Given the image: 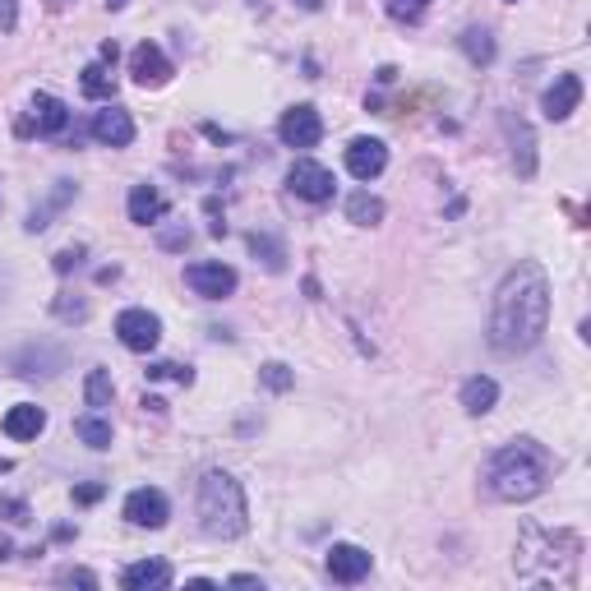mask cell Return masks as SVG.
Masks as SVG:
<instances>
[{
    "label": "cell",
    "mask_w": 591,
    "mask_h": 591,
    "mask_svg": "<svg viewBox=\"0 0 591 591\" xmlns=\"http://www.w3.org/2000/svg\"><path fill=\"white\" fill-rule=\"evenodd\" d=\"M550 324V278L541 264H518L508 268V278L499 282L495 305H490V347L504 356L531 351L545 338Z\"/></svg>",
    "instance_id": "6da1fadb"
},
{
    "label": "cell",
    "mask_w": 591,
    "mask_h": 591,
    "mask_svg": "<svg viewBox=\"0 0 591 591\" xmlns=\"http://www.w3.org/2000/svg\"><path fill=\"white\" fill-rule=\"evenodd\" d=\"M559 471V458L541 439H513V444L495 448L490 462H485V495L499 499V504H527L550 485V476Z\"/></svg>",
    "instance_id": "7a4b0ae2"
},
{
    "label": "cell",
    "mask_w": 591,
    "mask_h": 591,
    "mask_svg": "<svg viewBox=\"0 0 591 591\" xmlns=\"http://www.w3.org/2000/svg\"><path fill=\"white\" fill-rule=\"evenodd\" d=\"M194 508H199V527L218 541H236L250 527V508H245V490L231 471H204L199 481V495H194Z\"/></svg>",
    "instance_id": "3957f363"
},
{
    "label": "cell",
    "mask_w": 591,
    "mask_h": 591,
    "mask_svg": "<svg viewBox=\"0 0 591 591\" xmlns=\"http://www.w3.org/2000/svg\"><path fill=\"white\" fill-rule=\"evenodd\" d=\"M518 555H541L545 568H536V587H578V564H582V541L573 531H545L527 527L518 541Z\"/></svg>",
    "instance_id": "277c9868"
},
{
    "label": "cell",
    "mask_w": 591,
    "mask_h": 591,
    "mask_svg": "<svg viewBox=\"0 0 591 591\" xmlns=\"http://www.w3.org/2000/svg\"><path fill=\"white\" fill-rule=\"evenodd\" d=\"M287 190L296 194V199H305V204H328V199L338 194V181H333L328 167L301 157V162H291V171H287Z\"/></svg>",
    "instance_id": "5b68a950"
},
{
    "label": "cell",
    "mask_w": 591,
    "mask_h": 591,
    "mask_svg": "<svg viewBox=\"0 0 591 591\" xmlns=\"http://www.w3.org/2000/svg\"><path fill=\"white\" fill-rule=\"evenodd\" d=\"M185 287L204 301H222L236 291V268L222 264V259H204V264H190L185 268Z\"/></svg>",
    "instance_id": "8992f818"
},
{
    "label": "cell",
    "mask_w": 591,
    "mask_h": 591,
    "mask_svg": "<svg viewBox=\"0 0 591 591\" xmlns=\"http://www.w3.org/2000/svg\"><path fill=\"white\" fill-rule=\"evenodd\" d=\"M278 139H282L287 148H314L319 139H324V121H319V111H314L310 102H301V107L282 111Z\"/></svg>",
    "instance_id": "52a82bcc"
},
{
    "label": "cell",
    "mask_w": 591,
    "mask_h": 591,
    "mask_svg": "<svg viewBox=\"0 0 591 591\" xmlns=\"http://www.w3.org/2000/svg\"><path fill=\"white\" fill-rule=\"evenodd\" d=\"M116 338L130 351H153L157 342H162V319L139 310V305H134V310H121L116 314Z\"/></svg>",
    "instance_id": "ba28073f"
},
{
    "label": "cell",
    "mask_w": 591,
    "mask_h": 591,
    "mask_svg": "<svg viewBox=\"0 0 591 591\" xmlns=\"http://www.w3.org/2000/svg\"><path fill=\"white\" fill-rule=\"evenodd\" d=\"M167 518H171V504H167V495L162 490H134L130 499H125V522H134V527H148V531H157V527H167Z\"/></svg>",
    "instance_id": "9c48e42d"
},
{
    "label": "cell",
    "mask_w": 591,
    "mask_h": 591,
    "mask_svg": "<svg viewBox=\"0 0 591 591\" xmlns=\"http://www.w3.org/2000/svg\"><path fill=\"white\" fill-rule=\"evenodd\" d=\"M130 74H134V84L162 88L171 79V61L162 56V47H157V42H139V47L130 51Z\"/></svg>",
    "instance_id": "30bf717a"
},
{
    "label": "cell",
    "mask_w": 591,
    "mask_h": 591,
    "mask_svg": "<svg viewBox=\"0 0 591 591\" xmlns=\"http://www.w3.org/2000/svg\"><path fill=\"white\" fill-rule=\"evenodd\" d=\"M578 102H582V79L578 74H559L555 84L545 88L541 111H545V121H568L578 111Z\"/></svg>",
    "instance_id": "8fae6325"
},
{
    "label": "cell",
    "mask_w": 591,
    "mask_h": 591,
    "mask_svg": "<svg viewBox=\"0 0 591 591\" xmlns=\"http://www.w3.org/2000/svg\"><path fill=\"white\" fill-rule=\"evenodd\" d=\"M388 167V148L384 139H351L347 144V171L356 181H374Z\"/></svg>",
    "instance_id": "7c38bea8"
},
{
    "label": "cell",
    "mask_w": 591,
    "mask_h": 591,
    "mask_svg": "<svg viewBox=\"0 0 591 591\" xmlns=\"http://www.w3.org/2000/svg\"><path fill=\"white\" fill-rule=\"evenodd\" d=\"M370 564L374 559L365 555L361 545H333V550H328V559H324V568H328V578L333 582H361L365 573H370Z\"/></svg>",
    "instance_id": "4fadbf2b"
},
{
    "label": "cell",
    "mask_w": 591,
    "mask_h": 591,
    "mask_svg": "<svg viewBox=\"0 0 591 591\" xmlns=\"http://www.w3.org/2000/svg\"><path fill=\"white\" fill-rule=\"evenodd\" d=\"M88 130H93L97 144H107V148H130L134 144V121H130V111H121V107L97 111Z\"/></svg>",
    "instance_id": "5bb4252c"
},
{
    "label": "cell",
    "mask_w": 591,
    "mask_h": 591,
    "mask_svg": "<svg viewBox=\"0 0 591 591\" xmlns=\"http://www.w3.org/2000/svg\"><path fill=\"white\" fill-rule=\"evenodd\" d=\"M65 125H70V107H65L61 97L37 93L33 97V134H42V139H61Z\"/></svg>",
    "instance_id": "9a60e30c"
},
{
    "label": "cell",
    "mask_w": 591,
    "mask_h": 591,
    "mask_svg": "<svg viewBox=\"0 0 591 591\" xmlns=\"http://www.w3.org/2000/svg\"><path fill=\"white\" fill-rule=\"evenodd\" d=\"M121 587L125 591H162L171 587V564L167 559H139L121 573Z\"/></svg>",
    "instance_id": "2e32d148"
},
{
    "label": "cell",
    "mask_w": 591,
    "mask_h": 591,
    "mask_svg": "<svg viewBox=\"0 0 591 591\" xmlns=\"http://www.w3.org/2000/svg\"><path fill=\"white\" fill-rule=\"evenodd\" d=\"M167 218V194L157 190V185H134L130 190V222L139 227H153V222Z\"/></svg>",
    "instance_id": "e0dca14e"
},
{
    "label": "cell",
    "mask_w": 591,
    "mask_h": 591,
    "mask_svg": "<svg viewBox=\"0 0 591 591\" xmlns=\"http://www.w3.org/2000/svg\"><path fill=\"white\" fill-rule=\"evenodd\" d=\"M42 430H47V411L33 407V402H19V407L5 411V435L19 439V444H24V439H37Z\"/></svg>",
    "instance_id": "ac0fdd59"
},
{
    "label": "cell",
    "mask_w": 591,
    "mask_h": 591,
    "mask_svg": "<svg viewBox=\"0 0 591 591\" xmlns=\"http://www.w3.org/2000/svg\"><path fill=\"white\" fill-rule=\"evenodd\" d=\"M495 402H499V384L490 379V374H471V379H462V407H467L471 416L495 411Z\"/></svg>",
    "instance_id": "d6986e66"
},
{
    "label": "cell",
    "mask_w": 591,
    "mask_h": 591,
    "mask_svg": "<svg viewBox=\"0 0 591 591\" xmlns=\"http://www.w3.org/2000/svg\"><path fill=\"white\" fill-rule=\"evenodd\" d=\"M504 130H508V139H513V167H518V176H531V171H536V144H531V130L522 121H513V116H504Z\"/></svg>",
    "instance_id": "ffe728a7"
},
{
    "label": "cell",
    "mask_w": 591,
    "mask_h": 591,
    "mask_svg": "<svg viewBox=\"0 0 591 591\" xmlns=\"http://www.w3.org/2000/svg\"><path fill=\"white\" fill-rule=\"evenodd\" d=\"M79 88H84V97H93V102H111V97H116V74H111V65L93 61L79 74Z\"/></svg>",
    "instance_id": "44dd1931"
},
{
    "label": "cell",
    "mask_w": 591,
    "mask_h": 591,
    "mask_svg": "<svg viewBox=\"0 0 591 591\" xmlns=\"http://www.w3.org/2000/svg\"><path fill=\"white\" fill-rule=\"evenodd\" d=\"M250 254L254 259H264L268 273H282L287 268V250H282L278 236H268V231H250Z\"/></svg>",
    "instance_id": "7402d4cb"
},
{
    "label": "cell",
    "mask_w": 591,
    "mask_h": 591,
    "mask_svg": "<svg viewBox=\"0 0 591 591\" xmlns=\"http://www.w3.org/2000/svg\"><path fill=\"white\" fill-rule=\"evenodd\" d=\"M347 218L356 227H374V222H384V199H374L370 190H356L347 199Z\"/></svg>",
    "instance_id": "603a6c76"
},
{
    "label": "cell",
    "mask_w": 591,
    "mask_h": 591,
    "mask_svg": "<svg viewBox=\"0 0 591 591\" xmlns=\"http://www.w3.org/2000/svg\"><path fill=\"white\" fill-rule=\"evenodd\" d=\"M74 435L84 439L88 448H111V421L102 416V411H88V416L74 421Z\"/></svg>",
    "instance_id": "cb8c5ba5"
},
{
    "label": "cell",
    "mask_w": 591,
    "mask_h": 591,
    "mask_svg": "<svg viewBox=\"0 0 591 591\" xmlns=\"http://www.w3.org/2000/svg\"><path fill=\"white\" fill-rule=\"evenodd\" d=\"M458 47L467 51L471 65H490V61H495V37L485 33V28H467V33L458 37Z\"/></svg>",
    "instance_id": "d4e9b609"
},
{
    "label": "cell",
    "mask_w": 591,
    "mask_h": 591,
    "mask_svg": "<svg viewBox=\"0 0 591 591\" xmlns=\"http://www.w3.org/2000/svg\"><path fill=\"white\" fill-rule=\"evenodd\" d=\"M111 370H88V379H84V402L93 411H102V407H111Z\"/></svg>",
    "instance_id": "484cf974"
},
{
    "label": "cell",
    "mask_w": 591,
    "mask_h": 591,
    "mask_svg": "<svg viewBox=\"0 0 591 591\" xmlns=\"http://www.w3.org/2000/svg\"><path fill=\"white\" fill-rule=\"evenodd\" d=\"M425 10H430V0H388V14H393L398 24H421Z\"/></svg>",
    "instance_id": "4316f807"
},
{
    "label": "cell",
    "mask_w": 591,
    "mask_h": 591,
    "mask_svg": "<svg viewBox=\"0 0 591 591\" xmlns=\"http://www.w3.org/2000/svg\"><path fill=\"white\" fill-rule=\"evenodd\" d=\"M259 379H264V388H273V393H287V388L296 384V374H291L282 361H268L264 370H259Z\"/></svg>",
    "instance_id": "83f0119b"
},
{
    "label": "cell",
    "mask_w": 591,
    "mask_h": 591,
    "mask_svg": "<svg viewBox=\"0 0 591 591\" xmlns=\"http://www.w3.org/2000/svg\"><path fill=\"white\" fill-rule=\"evenodd\" d=\"M148 379H176V384L190 388L194 384V370H190V365H176V361H157V365H148Z\"/></svg>",
    "instance_id": "f1b7e54d"
},
{
    "label": "cell",
    "mask_w": 591,
    "mask_h": 591,
    "mask_svg": "<svg viewBox=\"0 0 591 591\" xmlns=\"http://www.w3.org/2000/svg\"><path fill=\"white\" fill-rule=\"evenodd\" d=\"M56 319H65V324H84V319H88V305H84V301H70V296H61V301H56Z\"/></svg>",
    "instance_id": "f546056e"
},
{
    "label": "cell",
    "mask_w": 591,
    "mask_h": 591,
    "mask_svg": "<svg viewBox=\"0 0 591 591\" xmlns=\"http://www.w3.org/2000/svg\"><path fill=\"white\" fill-rule=\"evenodd\" d=\"M0 518H5V522H14V527H24V522H33V518H28V504H24V499H0Z\"/></svg>",
    "instance_id": "4dcf8cb0"
},
{
    "label": "cell",
    "mask_w": 591,
    "mask_h": 591,
    "mask_svg": "<svg viewBox=\"0 0 591 591\" xmlns=\"http://www.w3.org/2000/svg\"><path fill=\"white\" fill-rule=\"evenodd\" d=\"M79 259H84V245H74V250H61L51 264H56V273H70V268H79Z\"/></svg>",
    "instance_id": "1f68e13d"
},
{
    "label": "cell",
    "mask_w": 591,
    "mask_h": 591,
    "mask_svg": "<svg viewBox=\"0 0 591 591\" xmlns=\"http://www.w3.org/2000/svg\"><path fill=\"white\" fill-rule=\"evenodd\" d=\"M61 582H70V587H97V573H88V568H65Z\"/></svg>",
    "instance_id": "d6a6232c"
},
{
    "label": "cell",
    "mask_w": 591,
    "mask_h": 591,
    "mask_svg": "<svg viewBox=\"0 0 591 591\" xmlns=\"http://www.w3.org/2000/svg\"><path fill=\"white\" fill-rule=\"evenodd\" d=\"M185 245H190V227L162 231V250H185Z\"/></svg>",
    "instance_id": "836d02e7"
},
{
    "label": "cell",
    "mask_w": 591,
    "mask_h": 591,
    "mask_svg": "<svg viewBox=\"0 0 591 591\" xmlns=\"http://www.w3.org/2000/svg\"><path fill=\"white\" fill-rule=\"evenodd\" d=\"M19 24V0H0V33H10Z\"/></svg>",
    "instance_id": "e575fe53"
},
{
    "label": "cell",
    "mask_w": 591,
    "mask_h": 591,
    "mask_svg": "<svg viewBox=\"0 0 591 591\" xmlns=\"http://www.w3.org/2000/svg\"><path fill=\"white\" fill-rule=\"evenodd\" d=\"M107 495V485H74V504H97Z\"/></svg>",
    "instance_id": "d590c367"
},
{
    "label": "cell",
    "mask_w": 591,
    "mask_h": 591,
    "mask_svg": "<svg viewBox=\"0 0 591 591\" xmlns=\"http://www.w3.org/2000/svg\"><path fill=\"white\" fill-rule=\"evenodd\" d=\"M116 56H121V51H116V42H102V65H116Z\"/></svg>",
    "instance_id": "8d00e7d4"
},
{
    "label": "cell",
    "mask_w": 591,
    "mask_h": 591,
    "mask_svg": "<svg viewBox=\"0 0 591 591\" xmlns=\"http://www.w3.org/2000/svg\"><path fill=\"white\" fill-rule=\"evenodd\" d=\"M231 587H264V582L250 578V573H236V578H231Z\"/></svg>",
    "instance_id": "74e56055"
},
{
    "label": "cell",
    "mask_w": 591,
    "mask_h": 591,
    "mask_svg": "<svg viewBox=\"0 0 591 591\" xmlns=\"http://www.w3.org/2000/svg\"><path fill=\"white\" fill-rule=\"evenodd\" d=\"M301 10H324V0H296Z\"/></svg>",
    "instance_id": "f35d334b"
},
{
    "label": "cell",
    "mask_w": 591,
    "mask_h": 591,
    "mask_svg": "<svg viewBox=\"0 0 591 591\" xmlns=\"http://www.w3.org/2000/svg\"><path fill=\"white\" fill-rule=\"evenodd\" d=\"M102 5H107V10H125V5H130V0H102Z\"/></svg>",
    "instance_id": "ab89813d"
},
{
    "label": "cell",
    "mask_w": 591,
    "mask_h": 591,
    "mask_svg": "<svg viewBox=\"0 0 591 591\" xmlns=\"http://www.w3.org/2000/svg\"><path fill=\"white\" fill-rule=\"evenodd\" d=\"M47 5H51V10H65V5H70V0H47Z\"/></svg>",
    "instance_id": "60d3db41"
},
{
    "label": "cell",
    "mask_w": 591,
    "mask_h": 591,
    "mask_svg": "<svg viewBox=\"0 0 591 591\" xmlns=\"http://www.w3.org/2000/svg\"><path fill=\"white\" fill-rule=\"evenodd\" d=\"M10 467H14V462H0V471H10Z\"/></svg>",
    "instance_id": "b9f144b4"
}]
</instances>
